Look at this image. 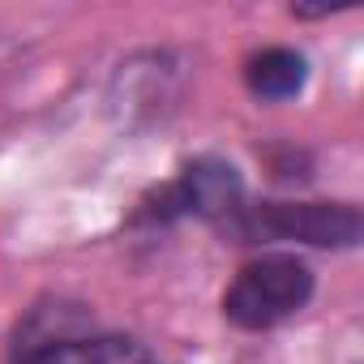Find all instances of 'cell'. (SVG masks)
Segmentation results:
<instances>
[{"mask_svg":"<svg viewBox=\"0 0 364 364\" xmlns=\"http://www.w3.org/2000/svg\"><path fill=\"white\" fill-rule=\"evenodd\" d=\"M245 236L309 240V245H355L360 215L351 206H266L245 223Z\"/></svg>","mask_w":364,"mask_h":364,"instance_id":"obj_2","label":"cell"},{"mask_svg":"<svg viewBox=\"0 0 364 364\" xmlns=\"http://www.w3.org/2000/svg\"><path fill=\"white\" fill-rule=\"evenodd\" d=\"M176 206H185V210H198V215H232L236 202H240V180L232 167L223 163H198L185 171V180L176 185Z\"/></svg>","mask_w":364,"mask_h":364,"instance_id":"obj_3","label":"cell"},{"mask_svg":"<svg viewBox=\"0 0 364 364\" xmlns=\"http://www.w3.org/2000/svg\"><path fill=\"white\" fill-rule=\"evenodd\" d=\"M309 296H313L309 266L291 253H266L232 279V287L223 296V313L240 330H270V326L287 321L291 313H300L309 304Z\"/></svg>","mask_w":364,"mask_h":364,"instance_id":"obj_1","label":"cell"},{"mask_svg":"<svg viewBox=\"0 0 364 364\" xmlns=\"http://www.w3.org/2000/svg\"><path fill=\"white\" fill-rule=\"evenodd\" d=\"M249 90L262 99H291L304 86V56L287 48H270L249 60Z\"/></svg>","mask_w":364,"mask_h":364,"instance_id":"obj_4","label":"cell"}]
</instances>
